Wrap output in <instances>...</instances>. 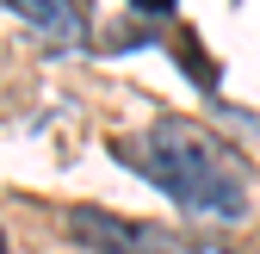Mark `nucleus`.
<instances>
[{
    "label": "nucleus",
    "mask_w": 260,
    "mask_h": 254,
    "mask_svg": "<svg viewBox=\"0 0 260 254\" xmlns=\"http://www.w3.org/2000/svg\"><path fill=\"white\" fill-rule=\"evenodd\" d=\"M112 149L149 186H161L186 217H199V224H242L248 217V168H242V155L217 131H205L199 118L161 112L143 137H124Z\"/></svg>",
    "instance_id": "f257e3e1"
},
{
    "label": "nucleus",
    "mask_w": 260,
    "mask_h": 254,
    "mask_svg": "<svg viewBox=\"0 0 260 254\" xmlns=\"http://www.w3.org/2000/svg\"><path fill=\"white\" fill-rule=\"evenodd\" d=\"M62 230H69L75 248L87 254H180V242L168 230H155V224H137V217H112V211H69L62 217Z\"/></svg>",
    "instance_id": "f03ea898"
},
{
    "label": "nucleus",
    "mask_w": 260,
    "mask_h": 254,
    "mask_svg": "<svg viewBox=\"0 0 260 254\" xmlns=\"http://www.w3.org/2000/svg\"><path fill=\"white\" fill-rule=\"evenodd\" d=\"M7 7L19 13V25H31V31H44V38H56V44H81L87 38V19H81V7L75 0H7Z\"/></svg>",
    "instance_id": "7ed1b4c3"
},
{
    "label": "nucleus",
    "mask_w": 260,
    "mask_h": 254,
    "mask_svg": "<svg viewBox=\"0 0 260 254\" xmlns=\"http://www.w3.org/2000/svg\"><path fill=\"white\" fill-rule=\"evenodd\" d=\"M137 13H174V0H130Z\"/></svg>",
    "instance_id": "20e7f679"
},
{
    "label": "nucleus",
    "mask_w": 260,
    "mask_h": 254,
    "mask_svg": "<svg viewBox=\"0 0 260 254\" xmlns=\"http://www.w3.org/2000/svg\"><path fill=\"white\" fill-rule=\"evenodd\" d=\"M0 254H7V230H0Z\"/></svg>",
    "instance_id": "39448f33"
}]
</instances>
